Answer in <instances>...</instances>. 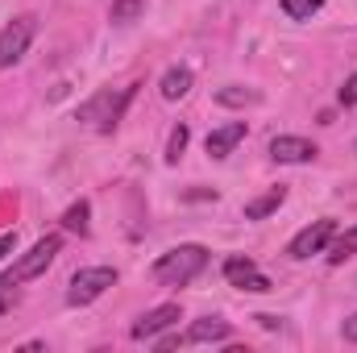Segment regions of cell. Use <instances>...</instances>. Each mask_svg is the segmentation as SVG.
Here are the masks:
<instances>
[{
	"label": "cell",
	"instance_id": "cell-1",
	"mask_svg": "<svg viewBox=\"0 0 357 353\" xmlns=\"http://www.w3.org/2000/svg\"><path fill=\"white\" fill-rule=\"evenodd\" d=\"M204 266H208V250L195 246V241H187V246L167 250V254L154 262V278H158L162 287H187L191 278L204 274Z\"/></svg>",
	"mask_w": 357,
	"mask_h": 353
},
{
	"label": "cell",
	"instance_id": "cell-2",
	"mask_svg": "<svg viewBox=\"0 0 357 353\" xmlns=\"http://www.w3.org/2000/svg\"><path fill=\"white\" fill-rule=\"evenodd\" d=\"M59 250H63V237L59 233H50V237H42L29 254H21L17 262L4 270V278H0V287H21V283H29V278H38V274H46V266L59 258Z\"/></svg>",
	"mask_w": 357,
	"mask_h": 353
},
{
	"label": "cell",
	"instance_id": "cell-3",
	"mask_svg": "<svg viewBox=\"0 0 357 353\" xmlns=\"http://www.w3.org/2000/svg\"><path fill=\"white\" fill-rule=\"evenodd\" d=\"M133 100V88H121L116 96L112 91H100V96H91L88 104L79 108V121H91L96 129H116V121H121V112H125V104Z\"/></svg>",
	"mask_w": 357,
	"mask_h": 353
},
{
	"label": "cell",
	"instance_id": "cell-4",
	"mask_svg": "<svg viewBox=\"0 0 357 353\" xmlns=\"http://www.w3.org/2000/svg\"><path fill=\"white\" fill-rule=\"evenodd\" d=\"M108 287H116V270H112V266H88V270H79V274L71 278L67 303H71V308H84L91 299H100Z\"/></svg>",
	"mask_w": 357,
	"mask_h": 353
},
{
	"label": "cell",
	"instance_id": "cell-5",
	"mask_svg": "<svg viewBox=\"0 0 357 353\" xmlns=\"http://www.w3.org/2000/svg\"><path fill=\"white\" fill-rule=\"evenodd\" d=\"M33 33H38V17H13L4 29H0V67H13V63H21L25 59V50H29V42H33Z\"/></svg>",
	"mask_w": 357,
	"mask_h": 353
},
{
	"label": "cell",
	"instance_id": "cell-6",
	"mask_svg": "<svg viewBox=\"0 0 357 353\" xmlns=\"http://www.w3.org/2000/svg\"><path fill=\"white\" fill-rule=\"evenodd\" d=\"M333 237H337V220H316V225H307V229H299L295 237H291V246H287V254L291 258H312V254H324L328 246H333Z\"/></svg>",
	"mask_w": 357,
	"mask_h": 353
},
{
	"label": "cell",
	"instance_id": "cell-7",
	"mask_svg": "<svg viewBox=\"0 0 357 353\" xmlns=\"http://www.w3.org/2000/svg\"><path fill=\"white\" fill-rule=\"evenodd\" d=\"M225 278H229V287H237V291H254V295H262V291H270L274 283H270L266 274L258 270V262L254 258H225Z\"/></svg>",
	"mask_w": 357,
	"mask_h": 353
},
{
	"label": "cell",
	"instance_id": "cell-8",
	"mask_svg": "<svg viewBox=\"0 0 357 353\" xmlns=\"http://www.w3.org/2000/svg\"><path fill=\"white\" fill-rule=\"evenodd\" d=\"M178 303H162V308H150L137 324H133V341H154L158 333H167L171 324H178Z\"/></svg>",
	"mask_w": 357,
	"mask_h": 353
},
{
	"label": "cell",
	"instance_id": "cell-9",
	"mask_svg": "<svg viewBox=\"0 0 357 353\" xmlns=\"http://www.w3.org/2000/svg\"><path fill=\"white\" fill-rule=\"evenodd\" d=\"M241 142H245V121H233V125L212 129L208 142H204V150H208V158H229Z\"/></svg>",
	"mask_w": 357,
	"mask_h": 353
},
{
	"label": "cell",
	"instance_id": "cell-10",
	"mask_svg": "<svg viewBox=\"0 0 357 353\" xmlns=\"http://www.w3.org/2000/svg\"><path fill=\"white\" fill-rule=\"evenodd\" d=\"M320 150L307 142V137H291V133H282V137H274L270 142V158L274 163H312Z\"/></svg>",
	"mask_w": 357,
	"mask_h": 353
},
{
	"label": "cell",
	"instance_id": "cell-11",
	"mask_svg": "<svg viewBox=\"0 0 357 353\" xmlns=\"http://www.w3.org/2000/svg\"><path fill=\"white\" fill-rule=\"evenodd\" d=\"M229 320H220V316H204V320H195L187 333H183V345H220V341H229Z\"/></svg>",
	"mask_w": 357,
	"mask_h": 353
},
{
	"label": "cell",
	"instance_id": "cell-12",
	"mask_svg": "<svg viewBox=\"0 0 357 353\" xmlns=\"http://www.w3.org/2000/svg\"><path fill=\"white\" fill-rule=\"evenodd\" d=\"M282 200H287V187H270L266 195H258V200L245 204V220H266L270 212L282 208Z\"/></svg>",
	"mask_w": 357,
	"mask_h": 353
},
{
	"label": "cell",
	"instance_id": "cell-13",
	"mask_svg": "<svg viewBox=\"0 0 357 353\" xmlns=\"http://www.w3.org/2000/svg\"><path fill=\"white\" fill-rule=\"evenodd\" d=\"M191 84H195V75H191L187 67H171L158 88H162V100H183V96L191 91Z\"/></svg>",
	"mask_w": 357,
	"mask_h": 353
},
{
	"label": "cell",
	"instance_id": "cell-14",
	"mask_svg": "<svg viewBox=\"0 0 357 353\" xmlns=\"http://www.w3.org/2000/svg\"><path fill=\"white\" fill-rule=\"evenodd\" d=\"M88 216H91V204H88V200H75V204L63 212V229H67V233L88 237V233H91V220H88Z\"/></svg>",
	"mask_w": 357,
	"mask_h": 353
},
{
	"label": "cell",
	"instance_id": "cell-15",
	"mask_svg": "<svg viewBox=\"0 0 357 353\" xmlns=\"http://www.w3.org/2000/svg\"><path fill=\"white\" fill-rule=\"evenodd\" d=\"M262 96L254 88H241V84H229V88L216 91V104H225V108H245V104H258Z\"/></svg>",
	"mask_w": 357,
	"mask_h": 353
},
{
	"label": "cell",
	"instance_id": "cell-16",
	"mask_svg": "<svg viewBox=\"0 0 357 353\" xmlns=\"http://www.w3.org/2000/svg\"><path fill=\"white\" fill-rule=\"evenodd\" d=\"M357 254V225L349 229V233H341V237H333V246H328V262L341 266L345 258H354Z\"/></svg>",
	"mask_w": 357,
	"mask_h": 353
},
{
	"label": "cell",
	"instance_id": "cell-17",
	"mask_svg": "<svg viewBox=\"0 0 357 353\" xmlns=\"http://www.w3.org/2000/svg\"><path fill=\"white\" fill-rule=\"evenodd\" d=\"M320 8H324V0H282V13L291 21H312Z\"/></svg>",
	"mask_w": 357,
	"mask_h": 353
},
{
	"label": "cell",
	"instance_id": "cell-18",
	"mask_svg": "<svg viewBox=\"0 0 357 353\" xmlns=\"http://www.w3.org/2000/svg\"><path fill=\"white\" fill-rule=\"evenodd\" d=\"M187 142H191V129H187V125H175L171 137H167V163H178V158H183Z\"/></svg>",
	"mask_w": 357,
	"mask_h": 353
},
{
	"label": "cell",
	"instance_id": "cell-19",
	"mask_svg": "<svg viewBox=\"0 0 357 353\" xmlns=\"http://www.w3.org/2000/svg\"><path fill=\"white\" fill-rule=\"evenodd\" d=\"M146 13V0H112V21H137Z\"/></svg>",
	"mask_w": 357,
	"mask_h": 353
},
{
	"label": "cell",
	"instance_id": "cell-20",
	"mask_svg": "<svg viewBox=\"0 0 357 353\" xmlns=\"http://www.w3.org/2000/svg\"><path fill=\"white\" fill-rule=\"evenodd\" d=\"M337 100H341L345 108H354V104H357V71L345 80V88H341V96H337Z\"/></svg>",
	"mask_w": 357,
	"mask_h": 353
},
{
	"label": "cell",
	"instance_id": "cell-21",
	"mask_svg": "<svg viewBox=\"0 0 357 353\" xmlns=\"http://www.w3.org/2000/svg\"><path fill=\"white\" fill-rule=\"evenodd\" d=\"M341 333H345V341H349V345H357V312L345 320V329H341Z\"/></svg>",
	"mask_w": 357,
	"mask_h": 353
},
{
	"label": "cell",
	"instance_id": "cell-22",
	"mask_svg": "<svg viewBox=\"0 0 357 353\" xmlns=\"http://www.w3.org/2000/svg\"><path fill=\"white\" fill-rule=\"evenodd\" d=\"M8 250H17V233H4V237H0V258H4Z\"/></svg>",
	"mask_w": 357,
	"mask_h": 353
},
{
	"label": "cell",
	"instance_id": "cell-23",
	"mask_svg": "<svg viewBox=\"0 0 357 353\" xmlns=\"http://www.w3.org/2000/svg\"><path fill=\"white\" fill-rule=\"evenodd\" d=\"M254 320H258L262 329H278V316H254Z\"/></svg>",
	"mask_w": 357,
	"mask_h": 353
},
{
	"label": "cell",
	"instance_id": "cell-24",
	"mask_svg": "<svg viewBox=\"0 0 357 353\" xmlns=\"http://www.w3.org/2000/svg\"><path fill=\"white\" fill-rule=\"evenodd\" d=\"M4 308H8V303H4V295H0V312H4Z\"/></svg>",
	"mask_w": 357,
	"mask_h": 353
}]
</instances>
